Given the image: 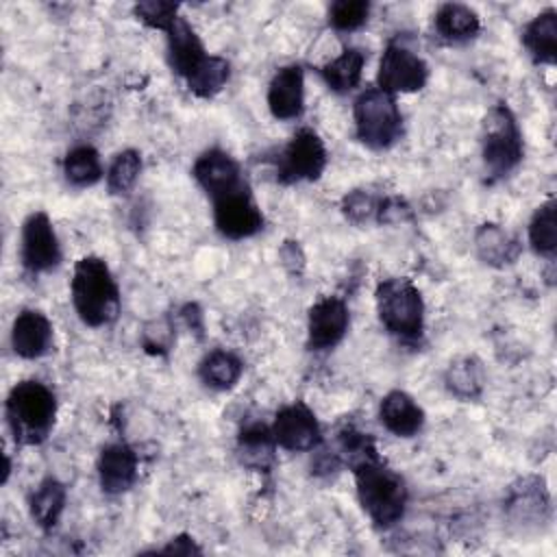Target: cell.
Masks as SVG:
<instances>
[{"instance_id":"28","label":"cell","mask_w":557,"mask_h":557,"mask_svg":"<svg viewBox=\"0 0 557 557\" xmlns=\"http://www.w3.org/2000/svg\"><path fill=\"white\" fill-rule=\"evenodd\" d=\"M529 244L531 248L546 257L553 259L557 250V226H555V200H548L537 207V211L531 218L529 224Z\"/></svg>"},{"instance_id":"22","label":"cell","mask_w":557,"mask_h":557,"mask_svg":"<svg viewBox=\"0 0 557 557\" xmlns=\"http://www.w3.org/2000/svg\"><path fill=\"white\" fill-rule=\"evenodd\" d=\"M363 63H366V54L359 48H344L339 57H335L333 61L320 67V74L329 85V89L337 94H346L359 85L363 74Z\"/></svg>"},{"instance_id":"12","label":"cell","mask_w":557,"mask_h":557,"mask_svg":"<svg viewBox=\"0 0 557 557\" xmlns=\"http://www.w3.org/2000/svg\"><path fill=\"white\" fill-rule=\"evenodd\" d=\"M348 307L337 296L318 300L307 315V342L311 350H326L342 342L348 331Z\"/></svg>"},{"instance_id":"7","label":"cell","mask_w":557,"mask_h":557,"mask_svg":"<svg viewBox=\"0 0 557 557\" xmlns=\"http://www.w3.org/2000/svg\"><path fill=\"white\" fill-rule=\"evenodd\" d=\"M326 168V148L311 128H300L287 141L276 161V178L281 183L315 181Z\"/></svg>"},{"instance_id":"27","label":"cell","mask_w":557,"mask_h":557,"mask_svg":"<svg viewBox=\"0 0 557 557\" xmlns=\"http://www.w3.org/2000/svg\"><path fill=\"white\" fill-rule=\"evenodd\" d=\"M63 174L74 187H91L102 178L100 154L91 146H74L63 159Z\"/></svg>"},{"instance_id":"31","label":"cell","mask_w":557,"mask_h":557,"mask_svg":"<svg viewBox=\"0 0 557 557\" xmlns=\"http://www.w3.org/2000/svg\"><path fill=\"white\" fill-rule=\"evenodd\" d=\"M370 13V4L363 0H339L329 9V22L335 30L350 33L366 24Z\"/></svg>"},{"instance_id":"21","label":"cell","mask_w":557,"mask_h":557,"mask_svg":"<svg viewBox=\"0 0 557 557\" xmlns=\"http://www.w3.org/2000/svg\"><path fill=\"white\" fill-rule=\"evenodd\" d=\"M481 28L479 15L474 9L457 2H446L437 9L435 13V30L440 33L442 39L446 41H466L472 39Z\"/></svg>"},{"instance_id":"15","label":"cell","mask_w":557,"mask_h":557,"mask_svg":"<svg viewBox=\"0 0 557 557\" xmlns=\"http://www.w3.org/2000/svg\"><path fill=\"white\" fill-rule=\"evenodd\" d=\"M268 107L276 120L300 117L305 109V72L300 65H285L272 76Z\"/></svg>"},{"instance_id":"20","label":"cell","mask_w":557,"mask_h":557,"mask_svg":"<svg viewBox=\"0 0 557 557\" xmlns=\"http://www.w3.org/2000/svg\"><path fill=\"white\" fill-rule=\"evenodd\" d=\"M474 246L479 257L496 268H505L513 263L520 255V244L513 235H509L503 226L498 224H481L474 237Z\"/></svg>"},{"instance_id":"13","label":"cell","mask_w":557,"mask_h":557,"mask_svg":"<svg viewBox=\"0 0 557 557\" xmlns=\"http://www.w3.org/2000/svg\"><path fill=\"white\" fill-rule=\"evenodd\" d=\"M191 174L198 181V185L211 196V200L246 185V181L242 178V170H239L237 161L220 148L205 150L196 159Z\"/></svg>"},{"instance_id":"34","label":"cell","mask_w":557,"mask_h":557,"mask_svg":"<svg viewBox=\"0 0 557 557\" xmlns=\"http://www.w3.org/2000/svg\"><path fill=\"white\" fill-rule=\"evenodd\" d=\"M409 218V205L400 198H383L379 200L376 209V220L392 224V222H403Z\"/></svg>"},{"instance_id":"16","label":"cell","mask_w":557,"mask_h":557,"mask_svg":"<svg viewBox=\"0 0 557 557\" xmlns=\"http://www.w3.org/2000/svg\"><path fill=\"white\" fill-rule=\"evenodd\" d=\"M98 479L107 494H122L133 487L137 479V453L124 442L107 444L98 457Z\"/></svg>"},{"instance_id":"30","label":"cell","mask_w":557,"mask_h":557,"mask_svg":"<svg viewBox=\"0 0 557 557\" xmlns=\"http://www.w3.org/2000/svg\"><path fill=\"white\" fill-rule=\"evenodd\" d=\"M231 67L228 61L222 57H209V61L202 65V70L187 81V87L191 94H196L198 98H211L215 96L228 81Z\"/></svg>"},{"instance_id":"24","label":"cell","mask_w":557,"mask_h":557,"mask_svg":"<svg viewBox=\"0 0 557 557\" xmlns=\"http://www.w3.org/2000/svg\"><path fill=\"white\" fill-rule=\"evenodd\" d=\"M444 383L446 389L461 398V400H472L483 392V368L479 363V359L474 357H459L455 361H450V366L446 368L444 374Z\"/></svg>"},{"instance_id":"5","label":"cell","mask_w":557,"mask_h":557,"mask_svg":"<svg viewBox=\"0 0 557 557\" xmlns=\"http://www.w3.org/2000/svg\"><path fill=\"white\" fill-rule=\"evenodd\" d=\"M355 131L361 144L372 150H385L403 135V115L396 98L381 87H370L355 100Z\"/></svg>"},{"instance_id":"19","label":"cell","mask_w":557,"mask_h":557,"mask_svg":"<svg viewBox=\"0 0 557 557\" xmlns=\"http://www.w3.org/2000/svg\"><path fill=\"white\" fill-rule=\"evenodd\" d=\"M522 44L535 63L553 65L557 61V11L537 13L522 30Z\"/></svg>"},{"instance_id":"11","label":"cell","mask_w":557,"mask_h":557,"mask_svg":"<svg viewBox=\"0 0 557 557\" xmlns=\"http://www.w3.org/2000/svg\"><path fill=\"white\" fill-rule=\"evenodd\" d=\"M272 437L276 446L285 450L305 453V450H313L320 444L322 431L313 411L305 403L296 400L292 405H285L276 413L272 424Z\"/></svg>"},{"instance_id":"26","label":"cell","mask_w":557,"mask_h":557,"mask_svg":"<svg viewBox=\"0 0 557 557\" xmlns=\"http://www.w3.org/2000/svg\"><path fill=\"white\" fill-rule=\"evenodd\" d=\"M274 437L272 429L263 424H250L239 435V457L255 470H268L274 461Z\"/></svg>"},{"instance_id":"10","label":"cell","mask_w":557,"mask_h":557,"mask_svg":"<svg viewBox=\"0 0 557 557\" xmlns=\"http://www.w3.org/2000/svg\"><path fill=\"white\" fill-rule=\"evenodd\" d=\"M22 263L28 272L39 274L59 265L61 246L54 226L44 211H35L22 226Z\"/></svg>"},{"instance_id":"29","label":"cell","mask_w":557,"mask_h":557,"mask_svg":"<svg viewBox=\"0 0 557 557\" xmlns=\"http://www.w3.org/2000/svg\"><path fill=\"white\" fill-rule=\"evenodd\" d=\"M141 172V157L137 150H122L107 170V187L111 194H126Z\"/></svg>"},{"instance_id":"17","label":"cell","mask_w":557,"mask_h":557,"mask_svg":"<svg viewBox=\"0 0 557 557\" xmlns=\"http://www.w3.org/2000/svg\"><path fill=\"white\" fill-rule=\"evenodd\" d=\"M11 344L22 359H39L52 346V324L37 309H24L17 313L11 329Z\"/></svg>"},{"instance_id":"18","label":"cell","mask_w":557,"mask_h":557,"mask_svg":"<svg viewBox=\"0 0 557 557\" xmlns=\"http://www.w3.org/2000/svg\"><path fill=\"white\" fill-rule=\"evenodd\" d=\"M379 418L381 424L398 437H411L424 424V411L420 409V405L400 389H394L383 396Z\"/></svg>"},{"instance_id":"2","label":"cell","mask_w":557,"mask_h":557,"mask_svg":"<svg viewBox=\"0 0 557 557\" xmlns=\"http://www.w3.org/2000/svg\"><path fill=\"white\" fill-rule=\"evenodd\" d=\"M357 496L368 518L379 527L387 529L396 524L407 507L405 481L389 470L379 455L352 466Z\"/></svg>"},{"instance_id":"32","label":"cell","mask_w":557,"mask_h":557,"mask_svg":"<svg viewBox=\"0 0 557 557\" xmlns=\"http://www.w3.org/2000/svg\"><path fill=\"white\" fill-rule=\"evenodd\" d=\"M135 15L152 28L168 30L172 22L178 17V7L174 2H163V0H146L135 4Z\"/></svg>"},{"instance_id":"8","label":"cell","mask_w":557,"mask_h":557,"mask_svg":"<svg viewBox=\"0 0 557 557\" xmlns=\"http://www.w3.org/2000/svg\"><path fill=\"white\" fill-rule=\"evenodd\" d=\"M379 87L387 94L418 91L429 81V67L420 54L400 41H389L379 61Z\"/></svg>"},{"instance_id":"3","label":"cell","mask_w":557,"mask_h":557,"mask_svg":"<svg viewBox=\"0 0 557 557\" xmlns=\"http://www.w3.org/2000/svg\"><path fill=\"white\" fill-rule=\"evenodd\" d=\"M57 416L52 389L39 381H20L7 398V420L17 442L39 444L48 437Z\"/></svg>"},{"instance_id":"4","label":"cell","mask_w":557,"mask_h":557,"mask_svg":"<svg viewBox=\"0 0 557 557\" xmlns=\"http://www.w3.org/2000/svg\"><path fill=\"white\" fill-rule=\"evenodd\" d=\"M381 324L403 342H416L424 329V302L420 289L403 276L385 278L376 287Z\"/></svg>"},{"instance_id":"33","label":"cell","mask_w":557,"mask_h":557,"mask_svg":"<svg viewBox=\"0 0 557 557\" xmlns=\"http://www.w3.org/2000/svg\"><path fill=\"white\" fill-rule=\"evenodd\" d=\"M342 209H344V215H346L350 222L361 224V222L370 220L372 215H376L379 200H376L374 196H370L366 189H355V191H350L348 196H344Z\"/></svg>"},{"instance_id":"9","label":"cell","mask_w":557,"mask_h":557,"mask_svg":"<svg viewBox=\"0 0 557 557\" xmlns=\"http://www.w3.org/2000/svg\"><path fill=\"white\" fill-rule=\"evenodd\" d=\"M213 222L220 235L228 239H246L263 228V213L257 207L250 187L244 185L213 200Z\"/></svg>"},{"instance_id":"14","label":"cell","mask_w":557,"mask_h":557,"mask_svg":"<svg viewBox=\"0 0 557 557\" xmlns=\"http://www.w3.org/2000/svg\"><path fill=\"white\" fill-rule=\"evenodd\" d=\"M165 33H168V61L172 70L178 76H183L187 83L202 70V65L209 61L211 54H207L196 30L181 15L172 22V26Z\"/></svg>"},{"instance_id":"35","label":"cell","mask_w":557,"mask_h":557,"mask_svg":"<svg viewBox=\"0 0 557 557\" xmlns=\"http://www.w3.org/2000/svg\"><path fill=\"white\" fill-rule=\"evenodd\" d=\"M161 553H174V555H191V553H200V548L187 537V535H181L176 540H172L165 548H161Z\"/></svg>"},{"instance_id":"6","label":"cell","mask_w":557,"mask_h":557,"mask_svg":"<svg viewBox=\"0 0 557 557\" xmlns=\"http://www.w3.org/2000/svg\"><path fill=\"white\" fill-rule=\"evenodd\" d=\"M522 135L507 104H496L483 124V163L496 181L507 176L522 161Z\"/></svg>"},{"instance_id":"25","label":"cell","mask_w":557,"mask_h":557,"mask_svg":"<svg viewBox=\"0 0 557 557\" xmlns=\"http://www.w3.org/2000/svg\"><path fill=\"white\" fill-rule=\"evenodd\" d=\"M242 370L244 363L237 355L228 350H213L200 361L198 374L202 383L213 389H231L239 381Z\"/></svg>"},{"instance_id":"23","label":"cell","mask_w":557,"mask_h":557,"mask_svg":"<svg viewBox=\"0 0 557 557\" xmlns=\"http://www.w3.org/2000/svg\"><path fill=\"white\" fill-rule=\"evenodd\" d=\"M65 485L59 483L57 479H44L39 483V487L30 494V518L37 522V527H41L44 531H50L65 507Z\"/></svg>"},{"instance_id":"1","label":"cell","mask_w":557,"mask_h":557,"mask_svg":"<svg viewBox=\"0 0 557 557\" xmlns=\"http://www.w3.org/2000/svg\"><path fill=\"white\" fill-rule=\"evenodd\" d=\"M70 292L74 309L87 326H104L120 313L117 283L100 257H83L76 261Z\"/></svg>"}]
</instances>
